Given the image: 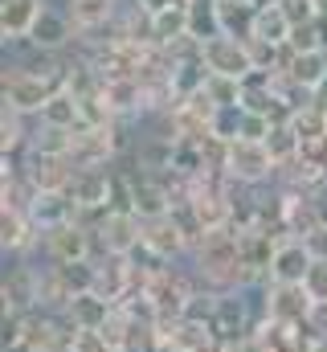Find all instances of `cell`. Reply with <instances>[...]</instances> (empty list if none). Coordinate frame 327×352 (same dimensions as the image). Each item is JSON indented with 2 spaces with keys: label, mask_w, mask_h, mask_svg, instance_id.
Returning a JSON list of instances; mask_svg holds the SVG:
<instances>
[{
  "label": "cell",
  "mask_w": 327,
  "mask_h": 352,
  "mask_svg": "<svg viewBox=\"0 0 327 352\" xmlns=\"http://www.w3.org/2000/svg\"><path fill=\"white\" fill-rule=\"evenodd\" d=\"M188 266L196 270L201 287L209 291H249V278H245V266H242V246H238V230H217L209 234L196 250Z\"/></svg>",
  "instance_id": "obj_1"
},
{
  "label": "cell",
  "mask_w": 327,
  "mask_h": 352,
  "mask_svg": "<svg viewBox=\"0 0 327 352\" xmlns=\"http://www.w3.org/2000/svg\"><path fill=\"white\" fill-rule=\"evenodd\" d=\"M58 90H66V82H54V78L37 74L25 62H4V70H0V98H4V107H12V111H21L29 119H37Z\"/></svg>",
  "instance_id": "obj_2"
},
{
  "label": "cell",
  "mask_w": 327,
  "mask_h": 352,
  "mask_svg": "<svg viewBox=\"0 0 327 352\" xmlns=\"http://www.w3.org/2000/svg\"><path fill=\"white\" fill-rule=\"evenodd\" d=\"M41 266L33 258H4V278H0V299L4 311L12 316H29L41 303Z\"/></svg>",
  "instance_id": "obj_3"
},
{
  "label": "cell",
  "mask_w": 327,
  "mask_h": 352,
  "mask_svg": "<svg viewBox=\"0 0 327 352\" xmlns=\"http://www.w3.org/2000/svg\"><path fill=\"white\" fill-rule=\"evenodd\" d=\"M37 263H45V266L94 263V234L82 230L78 221H66L58 230H45L41 234V246H37Z\"/></svg>",
  "instance_id": "obj_4"
},
{
  "label": "cell",
  "mask_w": 327,
  "mask_h": 352,
  "mask_svg": "<svg viewBox=\"0 0 327 352\" xmlns=\"http://www.w3.org/2000/svg\"><path fill=\"white\" fill-rule=\"evenodd\" d=\"M225 176L242 188H266L278 180V168L266 152V144H249V140H234L229 144V168Z\"/></svg>",
  "instance_id": "obj_5"
},
{
  "label": "cell",
  "mask_w": 327,
  "mask_h": 352,
  "mask_svg": "<svg viewBox=\"0 0 327 352\" xmlns=\"http://www.w3.org/2000/svg\"><path fill=\"white\" fill-rule=\"evenodd\" d=\"M144 246V221L135 213H111L94 234V263L102 258H131Z\"/></svg>",
  "instance_id": "obj_6"
},
{
  "label": "cell",
  "mask_w": 327,
  "mask_h": 352,
  "mask_svg": "<svg viewBox=\"0 0 327 352\" xmlns=\"http://www.w3.org/2000/svg\"><path fill=\"white\" fill-rule=\"evenodd\" d=\"M311 307H315V299L307 295L303 283H266L262 287V311L274 324H295L299 328V324L311 320Z\"/></svg>",
  "instance_id": "obj_7"
},
{
  "label": "cell",
  "mask_w": 327,
  "mask_h": 352,
  "mask_svg": "<svg viewBox=\"0 0 327 352\" xmlns=\"http://www.w3.org/2000/svg\"><path fill=\"white\" fill-rule=\"evenodd\" d=\"M29 45H33L37 54H70V50L78 45V29H74V21L66 16V8L45 4V12L37 16V25H33V33H29Z\"/></svg>",
  "instance_id": "obj_8"
},
{
  "label": "cell",
  "mask_w": 327,
  "mask_h": 352,
  "mask_svg": "<svg viewBox=\"0 0 327 352\" xmlns=\"http://www.w3.org/2000/svg\"><path fill=\"white\" fill-rule=\"evenodd\" d=\"M74 160L70 156H41V152H25V180L33 192H70L74 184Z\"/></svg>",
  "instance_id": "obj_9"
},
{
  "label": "cell",
  "mask_w": 327,
  "mask_h": 352,
  "mask_svg": "<svg viewBox=\"0 0 327 352\" xmlns=\"http://www.w3.org/2000/svg\"><path fill=\"white\" fill-rule=\"evenodd\" d=\"M201 58H205L209 74H225V78H245V74L253 70L249 41H242V37H225V33L213 37V41H205Z\"/></svg>",
  "instance_id": "obj_10"
},
{
  "label": "cell",
  "mask_w": 327,
  "mask_h": 352,
  "mask_svg": "<svg viewBox=\"0 0 327 352\" xmlns=\"http://www.w3.org/2000/svg\"><path fill=\"white\" fill-rule=\"evenodd\" d=\"M119 8H123V0H66V16L74 21L78 41L82 37H102L119 21Z\"/></svg>",
  "instance_id": "obj_11"
},
{
  "label": "cell",
  "mask_w": 327,
  "mask_h": 352,
  "mask_svg": "<svg viewBox=\"0 0 327 352\" xmlns=\"http://www.w3.org/2000/svg\"><path fill=\"white\" fill-rule=\"evenodd\" d=\"M41 12H45V0H0V37H4V45H29V33H33Z\"/></svg>",
  "instance_id": "obj_12"
},
{
  "label": "cell",
  "mask_w": 327,
  "mask_h": 352,
  "mask_svg": "<svg viewBox=\"0 0 327 352\" xmlns=\"http://www.w3.org/2000/svg\"><path fill=\"white\" fill-rule=\"evenodd\" d=\"M70 160H74V168H115L119 156H115V148H111L106 127H78V131H74Z\"/></svg>",
  "instance_id": "obj_13"
},
{
  "label": "cell",
  "mask_w": 327,
  "mask_h": 352,
  "mask_svg": "<svg viewBox=\"0 0 327 352\" xmlns=\"http://www.w3.org/2000/svg\"><path fill=\"white\" fill-rule=\"evenodd\" d=\"M144 246H148L160 263H188V258H192L184 234H180L176 221H172V213H168V217H156V221H144Z\"/></svg>",
  "instance_id": "obj_14"
},
{
  "label": "cell",
  "mask_w": 327,
  "mask_h": 352,
  "mask_svg": "<svg viewBox=\"0 0 327 352\" xmlns=\"http://www.w3.org/2000/svg\"><path fill=\"white\" fill-rule=\"evenodd\" d=\"M176 144H180V140H172V135H164V131H144L139 144H135V152L127 156V164L160 176V173H168L172 160H176Z\"/></svg>",
  "instance_id": "obj_15"
},
{
  "label": "cell",
  "mask_w": 327,
  "mask_h": 352,
  "mask_svg": "<svg viewBox=\"0 0 327 352\" xmlns=\"http://www.w3.org/2000/svg\"><path fill=\"white\" fill-rule=\"evenodd\" d=\"M70 201L74 209H111V168H78Z\"/></svg>",
  "instance_id": "obj_16"
},
{
  "label": "cell",
  "mask_w": 327,
  "mask_h": 352,
  "mask_svg": "<svg viewBox=\"0 0 327 352\" xmlns=\"http://www.w3.org/2000/svg\"><path fill=\"white\" fill-rule=\"evenodd\" d=\"M180 37H192V25H188V4L184 0H168L160 12H152V45H176Z\"/></svg>",
  "instance_id": "obj_17"
},
{
  "label": "cell",
  "mask_w": 327,
  "mask_h": 352,
  "mask_svg": "<svg viewBox=\"0 0 327 352\" xmlns=\"http://www.w3.org/2000/svg\"><path fill=\"white\" fill-rule=\"evenodd\" d=\"M311 263H315L311 250L299 238H286V242H278V254L270 263V283H303Z\"/></svg>",
  "instance_id": "obj_18"
},
{
  "label": "cell",
  "mask_w": 327,
  "mask_h": 352,
  "mask_svg": "<svg viewBox=\"0 0 327 352\" xmlns=\"http://www.w3.org/2000/svg\"><path fill=\"white\" fill-rule=\"evenodd\" d=\"M66 316H70V324H74L78 332H102V328L111 324V316H115V303L102 299L98 291H86L78 299H70Z\"/></svg>",
  "instance_id": "obj_19"
},
{
  "label": "cell",
  "mask_w": 327,
  "mask_h": 352,
  "mask_svg": "<svg viewBox=\"0 0 327 352\" xmlns=\"http://www.w3.org/2000/svg\"><path fill=\"white\" fill-rule=\"evenodd\" d=\"M74 201H70V192H37L33 201H29V217L37 221V230L45 234V230H58V226H66V221H74Z\"/></svg>",
  "instance_id": "obj_20"
},
{
  "label": "cell",
  "mask_w": 327,
  "mask_h": 352,
  "mask_svg": "<svg viewBox=\"0 0 327 352\" xmlns=\"http://www.w3.org/2000/svg\"><path fill=\"white\" fill-rule=\"evenodd\" d=\"M33 127H37V119H29V115H21V111H12V107L0 102V156H21V152H29Z\"/></svg>",
  "instance_id": "obj_21"
},
{
  "label": "cell",
  "mask_w": 327,
  "mask_h": 352,
  "mask_svg": "<svg viewBox=\"0 0 327 352\" xmlns=\"http://www.w3.org/2000/svg\"><path fill=\"white\" fill-rule=\"evenodd\" d=\"M295 33V21L286 16L282 4H270V8H258L253 16V41H266V45H286Z\"/></svg>",
  "instance_id": "obj_22"
},
{
  "label": "cell",
  "mask_w": 327,
  "mask_h": 352,
  "mask_svg": "<svg viewBox=\"0 0 327 352\" xmlns=\"http://www.w3.org/2000/svg\"><path fill=\"white\" fill-rule=\"evenodd\" d=\"M278 74L295 78L303 90L315 94V90L324 87V78H327V50H319V54H291L286 70H278Z\"/></svg>",
  "instance_id": "obj_23"
},
{
  "label": "cell",
  "mask_w": 327,
  "mask_h": 352,
  "mask_svg": "<svg viewBox=\"0 0 327 352\" xmlns=\"http://www.w3.org/2000/svg\"><path fill=\"white\" fill-rule=\"evenodd\" d=\"M258 349L262 352H299L303 349V324H274V320H262L258 332H253Z\"/></svg>",
  "instance_id": "obj_24"
},
{
  "label": "cell",
  "mask_w": 327,
  "mask_h": 352,
  "mask_svg": "<svg viewBox=\"0 0 327 352\" xmlns=\"http://www.w3.org/2000/svg\"><path fill=\"white\" fill-rule=\"evenodd\" d=\"M37 123H45V127H66V131H78V127H82V102L70 94V90H58V94L45 102V111L37 115Z\"/></svg>",
  "instance_id": "obj_25"
},
{
  "label": "cell",
  "mask_w": 327,
  "mask_h": 352,
  "mask_svg": "<svg viewBox=\"0 0 327 352\" xmlns=\"http://www.w3.org/2000/svg\"><path fill=\"white\" fill-rule=\"evenodd\" d=\"M286 123H291V131L299 135V144H303V148H311V144L327 140V107H319V102L291 111V119H286Z\"/></svg>",
  "instance_id": "obj_26"
},
{
  "label": "cell",
  "mask_w": 327,
  "mask_h": 352,
  "mask_svg": "<svg viewBox=\"0 0 327 352\" xmlns=\"http://www.w3.org/2000/svg\"><path fill=\"white\" fill-rule=\"evenodd\" d=\"M188 4V25L192 37L205 45L213 37H221V0H184Z\"/></svg>",
  "instance_id": "obj_27"
},
{
  "label": "cell",
  "mask_w": 327,
  "mask_h": 352,
  "mask_svg": "<svg viewBox=\"0 0 327 352\" xmlns=\"http://www.w3.org/2000/svg\"><path fill=\"white\" fill-rule=\"evenodd\" d=\"M266 152H270L274 168L282 173V168H291V164L303 156V144H299V135L291 131V123H274V131L266 135Z\"/></svg>",
  "instance_id": "obj_28"
},
{
  "label": "cell",
  "mask_w": 327,
  "mask_h": 352,
  "mask_svg": "<svg viewBox=\"0 0 327 352\" xmlns=\"http://www.w3.org/2000/svg\"><path fill=\"white\" fill-rule=\"evenodd\" d=\"M70 148H74V131H66V127H45V123L33 127L29 152H41V156H70Z\"/></svg>",
  "instance_id": "obj_29"
},
{
  "label": "cell",
  "mask_w": 327,
  "mask_h": 352,
  "mask_svg": "<svg viewBox=\"0 0 327 352\" xmlns=\"http://www.w3.org/2000/svg\"><path fill=\"white\" fill-rule=\"evenodd\" d=\"M172 221H176V230L184 234V242H188V250H196L205 238H209V230H205V221L196 217V209L188 205V201H176L172 205Z\"/></svg>",
  "instance_id": "obj_30"
},
{
  "label": "cell",
  "mask_w": 327,
  "mask_h": 352,
  "mask_svg": "<svg viewBox=\"0 0 327 352\" xmlns=\"http://www.w3.org/2000/svg\"><path fill=\"white\" fill-rule=\"evenodd\" d=\"M205 94L217 102V107H242V78H225V74H209V82H205Z\"/></svg>",
  "instance_id": "obj_31"
},
{
  "label": "cell",
  "mask_w": 327,
  "mask_h": 352,
  "mask_svg": "<svg viewBox=\"0 0 327 352\" xmlns=\"http://www.w3.org/2000/svg\"><path fill=\"white\" fill-rule=\"evenodd\" d=\"M291 54H319L327 50L324 45V33H319V16L315 21H303V25H295V33H291Z\"/></svg>",
  "instance_id": "obj_32"
},
{
  "label": "cell",
  "mask_w": 327,
  "mask_h": 352,
  "mask_svg": "<svg viewBox=\"0 0 327 352\" xmlns=\"http://www.w3.org/2000/svg\"><path fill=\"white\" fill-rule=\"evenodd\" d=\"M242 107H221L217 111V119H213V135L217 140H225V144H234L238 140V131H242Z\"/></svg>",
  "instance_id": "obj_33"
},
{
  "label": "cell",
  "mask_w": 327,
  "mask_h": 352,
  "mask_svg": "<svg viewBox=\"0 0 327 352\" xmlns=\"http://www.w3.org/2000/svg\"><path fill=\"white\" fill-rule=\"evenodd\" d=\"M274 131V119H266V115H242V131H238V140H249V144H266V135Z\"/></svg>",
  "instance_id": "obj_34"
},
{
  "label": "cell",
  "mask_w": 327,
  "mask_h": 352,
  "mask_svg": "<svg viewBox=\"0 0 327 352\" xmlns=\"http://www.w3.org/2000/svg\"><path fill=\"white\" fill-rule=\"evenodd\" d=\"M303 287H307V295H311L315 303H327V258H315V263H311Z\"/></svg>",
  "instance_id": "obj_35"
},
{
  "label": "cell",
  "mask_w": 327,
  "mask_h": 352,
  "mask_svg": "<svg viewBox=\"0 0 327 352\" xmlns=\"http://www.w3.org/2000/svg\"><path fill=\"white\" fill-rule=\"evenodd\" d=\"M25 340V316H12V311H4V320H0V349H8V344H21Z\"/></svg>",
  "instance_id": "obj_36"
},
{
  "label": "cell",
  "mask_w": 327,
  "mask_h": 352,
  "mask_svg": "<svg viewBox=\"0 0 327 352\" xmlns=\"http://www.w3.org/2000/svg\"><path fill=\"white\" fill-rule=\"evenodd\" d=\"M307 332H311V336H319V340H327V303H315V307H311Z\"/></svg>",
  "instance_id": "obj_37"
},
{
  "label": "cell",
  "mask_w": 327,
  "mask_h": 352,
  "mask_svg": "<svg viewBox=\"0 0 327 352\" xmlns=\"http://www.w3.org/2000/svg\"><path fill=\"white\" fill-rule=\"evenodd\" d=\"M299 352H327V340L311 336V332H307V324H303V349H299Z\"/></svg>",
  "instance_id": "obj_38"
},
{
  "label": "cell",
  "mask_w": 327,
  "mask_h": 352,
  "mask_svg": "<svg viewBox=\"0 0 327 352\" xmlns=\"http://www.w3.org/2000/svg\"><path fill=\"white\" fill-rule=\"evenodd\" d=\"M229 352H262V349H258L253 336H245V340H238V344H229Z\"/></svg>",
  "instance_id": "obj_39"
},
{
  "label": "cell",
  "mask_w": 327,
  "mask_h": 352,
  "mask_svg": "<svg viewBox=\"0 0 327 352\" xmlns=\"http://www.w3.org/2000/svg\"><path fill=\"white\" fill-rule=\"evenodd\" d=\"M0 352H37V349H33V344H25V340H21V344H8V349H0Z\"/></svg>",
  "instance_id": "obj_40"
},
{
  "label": "cell",
  "mask_w": 327,
  "mask_h": 352,
  "mask_svg": "<svg viewBox=\"0 0 327 352\" xmlns=\"http://www.w3.org/2000/svg\"><path fill=\"white\" fill-rule=\"evenodd\" d=\"M315 102H319V107H327V78H324V87L315 90Z\"/></svg>",
  "instance_id": "obj_41"
},
{
  "label": "cell",
  "mask_w": 327,
  "mask_h": 352,
  "mask_svg": "<svg viewBox=\"0 0 327 352\" xmlns=\"http://www.w3.org/2000/svg\"><path fill=\"white\" fill-rule=\"evenodd\" d=\"M311 4H315V12H319V16H327V0H311Z\"/></svg>",
  "instance_id": "obj_42"
},
{
  "label": "cell",
  "mask_w": 327,
  "mask_h": 352,
  "mask_svg": "<svg viewBox=\"0 0 327 352\" xmlns=\"http://www.w3.org/2000/svg\"><path fill=\"white\" fill-rule=\"evenodd\" d=\"M225 4H249V0H225Z\"/></svg>",
  "instance_id": "obj_43"
},
{
  "label": "cell",
  "mask_w": 327,
  "mask_h": 352,
  "mask_svg": "<svg viewBox=\"0 0 327 352\" xmlns=\"http://www.w3.org/2000/svg\"><path fill=\"white\" fill-rule=\"evenodd\" d=\"M168 352H188V349H168Z\"/></svg>",
  "instance_id": "obj_44"
},
{
  "label": "cell",
  "mask_w": 327,
  "mask_h": 352,
  "mask_svg": "<svg viewBox=\"0 0 327 352\" xmlns=\"http://www.w3.org/2000/svg\"><path fill=\"white\" fill-rule=\"evenodd\" d=\"M111 352H127V349H111Z\"/></svg>",
  "instance_id": "obj_45"
}]
</instances>
